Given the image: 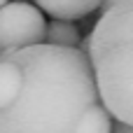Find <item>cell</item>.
<instances>
[{
    "mask_svg": "<svg viewBox=\"0 0 133 133\" xmlns=\"http://www.w3.org/2000/svg\"><path fill=\"white\" fill-rule=\"evenodd\" d=\"M119 5H131V0H103V2H101L103 12H105V9H112V7H119Z\"/></svg>",
    "mask_w": 133,
    "mask_h": 133,
    "instance_id": "ba28073f",
    "label": "cell"
},
{
    "mask_svg": "<svg viewBox=\"0 0 133 133\" xmlns=\"http://www.w3.org/2000/svg\"><path fill=\"white\" fill-rule=\"evenodd\" d=\"M7 2H9V0H0V7H2V5H7Z\"/></svg>",
    "mask_w": 133,
    "mask_h": 133,
    "instance_id": "30bf717a",
    "label": "cell"
},
{
    "mask_svg": "<svg viewBox=\"0 0 133 133\" xmlns=\"http://www.w3.org/2000/svg\"><path fill=\"white\" fill-rule=\"evenodd\" d=\"M44 44L51 47H68V49H79V30L72 26V21H61L51 19L44 23Z\"/></svg>",
    "mask_w": 133,
    "mask_h": 133,
    "instance_id": "5b68a950",
    "label": "cell"
},
{
    "mask_svg": "<svg viewBox=\"0 0 133 133\" xmlns=\"http://www.w3.org/2000/svg\"><path fill=\"white\" fill-rule=\"evenodd\" d=\"M110 133H131V124H119V122H112Z\"/></svg>",
    "mask_w": 133,
    "mask_h": 133,
    "instance_id": "9c48e42d",
    "label": "cell"
},
{
    "mask_svg": "<svg viewBox=\"0 0 133 133\" xmlns=\"http://www.w3.org/2000/svg\"><path fill=\"white\" fill-rule=\"evenodd\" d=\"M131 5L105 9L87 37V63L101 105L119 124H131Z\"/></svg>",
    "mask_w": 133,
    "mask_h": 133,
    "instance_id": "7a4b0ae2",
    "label": "cell"
},
{
    "mask_svg": "<svg viewBox=\"0 0 133 133\" xmlns=\"http://www.w3.org/2000/svg\"><path fill=\"white\" fill-rule=\"evenodd\" d=\"M21 89V72L12 61H0V110L9 108Z\"/></svg>",
    "mask_w": 133,
    "mask_h": 133,
    "instance_id": "8992f818",
    "label": "cell"
},
{
    "mask_svg": "<svg viewBox=\"0 0 133 133\" xmlns=\"http://www.w3.org/2000/svg\"><path fill=\"white\" fill-rule=\"evenodd\" d=\"M101 2L103 0H35V7L40 12H47L51 19L72 21L91 14L101 7Z\"/></svg>",
    "mask_w": 133,
    "mask_h": 133,
    "instance_id": "277c9868",
    "label": "cell"
},
{
    "mask_svg": "<svg viewBox=\"0 0 133 133\" xmlns=\"http://www.w3.org/2000/svg\"><path fill=\"white\" fill-rule=\"evenodd\" d=\"M21 72L16 101L0 110V133H72L79 117L98 101L82 49L33 44L9 51Z\"/></svg>",
    "mask_w": 133,
    "mask_h": 133,
    "instance_id": "6da1fadb",
    "label": "cell"
},
{
    "mask_svg": "<svg viewBox=\"0 0 133 133\" xmlns=\"http://www.w3.org/2000/svg\"><path fill=\"white\" fill-rule=\"evenodd\" d=\"M110 129H112V117L101 103H96L79 117L72 133H110Z\"/></svg>",
    "mask_w": 133,
    "mask_h": 133,
    "instance_id": "52a82bcc",
    "label": "cell"
},
{
    "mask_svg": "<svg viewBox=\"0 0 133 133\" xmlns=\"http://www.w3.org/2000/svg\"><path fill=\"white\" fill-rule=\"evenodd\" d=\"M44 42V16L30 2H7L0 7V49L14 51Z\"/></svg>",
    "mask_w": 133,
    "mask_h": 133,
    "instance_id": "3957f363",
    "label": "cell"
}]
</instances>
